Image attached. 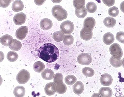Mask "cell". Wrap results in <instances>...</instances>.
Returning <instances> with one entry per match:
<instances>
[{"mask_svg":"<svg viewBox=\"0 0 124 97\" xmlns=\"http://www.w3.org/2000/svg\"><path fill=\"white\" fill-rule=\"evenodd\" d=\"M74 41V38L71 35L64 36L63 42L66 45L69 46L72 45Z\"/></svg>","mask_w":124,"mask_h":97,"instance_id":"f546056e","label":"cell"},{"mask_svg":"<svg viewBox=\"0 0 124 97\" xmlns=\"http://www.w3.org/2000/svg\"><path fill=\"white\" fill-rule=\"evenodd\" d=\"M116 38L120 42L124 43V33L123 32H119L117 33L116 35Z\"/></svg>","mask_w":124,"mask_h":97,"instance_id":"d590c367","label":"cell"},{"mask_svg":"<svg viewBox=\"0 0 124 97\" xmlns=\"http://www.w3.org/2000/svg\"><path fill=\"white\" fill-rule=\"evenodd\" d=\"M24 7V5L22 1L16 0L13 3L12 9L14 11L18 12L22 11Z\"/></svg>","mask_w":124,"mask_h":97,"instance_id":"e0dca14e","label":"cell"},{"mask_svg":"<svg viewBox=\"0 0 124 97\" xmlns=\"http://www.w3.org/2000/svg\"><path fill=\"white\" fill-rule=\"evenodd\" d=\"M22 44L20 41L16 39H14L13 42L9 46L10 48L13 51H17L20 49L21 48Z\"/></svg>","mask_w":124,"mask_h":97,"instance_id":"7402d4cb","label":"cell"},{"mask_svg":"<svg viewBox=\"0 0 124 97\" xmlns=\"http://www.w3.org/2000/svg\"><path fill=\"white\" fill-rule=\"evenodd\" d=\"M113 80L111 75L107 73L102 75L100 79V83L102 85L105 86H110L112 84Z\"/></svg>","mask_w":124,"mask_h":97,"instance_id":"8fae6325","label":"cell"},{"mask_svg":"<svg viewBox=\"0 0 124 97\" xmlns=\"http://www.w3.org/2000/svg\"><path fill=\"white\" fill-rule=\"evenodd\" d=\"M26 19V15L24 13H17L15 16L13 20L16 25H20L24 23Z\"/></svg>","mask_w":124,"mask_h":97,"instance_id":"30bf717a","label":"cell"},{"mask_svg":"<svg viewBox=\"0 0 124 97\" xmlns=\"http://www.w3.org/2000/svg\"><path fill=\"white\" fill-rule=\"evenodd\" d=\"M108 12L110 16L115 17L118 15L119 11L117 7L114 6L110 8Z\"/></svg>","mask_w":124,"mask_h":97,"instance_id":"e575fe53","label":"cell"},{"mask_svg":"<svg viewBox=\"0 0 124 97\" xmlns=\"http://www.w3.org/2000/svg\"><path fill=\"white\" fill-rule=\"evenodd\" d=\"M37 55L39 58L45 62L50 63L57 60L60 53L55 45L51 43H46L39 48Z\"/></svg>","mask_w":124,"mask_h":97,"instance_id":"6da1fadb","label":"cell"},{"mask_svg":"<svg viewBox=\"0 0 124 97\" xmlns=\"http://www.w3.org/2000/svg\"><path fill=\"white\" fill-rule=\"evenodd\" d=\"M77 81L76 77L73 75H69L65 78V82L67 84L72 85L75 83Z\"/></svg>","mask_w":124,"mask_h":97,"instance_id":"4dcf8cb0","label":"cell"},{"mask_svg":"<svg viewBox=\"0 0 124 97\" xmlns=\"http://www.w3.org/2000/svg\"><path fill=\"white\" fill-rule=\"evenodd\" d=\"M86 7L87 11L90 13H93L95 12L97 9V6L92 2L88 3L86 4Z\"/></svg>","mask_w":124,"mask_h":97,"instance_id":"4316f807","label":"cell"},{"mask_svg":"<svg viewBox=\"0 0 124 97\" xmlns=\"http://www.w3.org/2000/svg\"><path fill=\"white\" fill-rule=\"evenodd\" d=\"M54 75V72L51 69H45L42 73V76L43 78L47 80L52 79Z\"/></svg>","mask_w":124,"mask_h":97,"instance_id":"ac0fdd59","label":"cell"},{"mask_svg":"<svg viewBox=\"0 0 124 97\" xmlns=\"http://www.w3.org/2000/svg\"><path fill=\"white\" fill-rule=\"evenodd\" d=\"M104 23L106 27L108 28L114 27L116 24V20L113 18L107 17L104 19Z\"/></svg>","mask_w":124,"mask_h":97,"instance_id":"ffe728a7","label":"cell"},{"mask_svg":"<svg viewBox=\"0 0 124 97\" xmlns=\"http://www.w3.org/2000/svg\"><path fill=\"white\" fill-rule=\"evenodd\" d=\"M77 60L80 64L88 65L92 62V58L91 55L88 53H83L78 55Z\"/></svg>","mask_w":124,"mask_h":97,"instance_id":"52a82bcc","label":"cell"},{"mask_svg":"<svg viewBox=\"0 0 124 97\" xmlns=\"http://www.w3.org/2000/svg\"><path fill=\"white\" fill-rule=\"evenodd\" d=\"M82 72L85 76L89 77L93 76L95 73L93 69L89 67H84L82 69Z\"/></svg>","mask_w":124,"mask_h":97,"instance_id":"484cf974","label":"cell"},{"mask_svg":"<svg viewBox=\"0 0 124 97\" xmlns=\"http://www.w3.org/2000/svg\"><path fill=\"white\" fill-rule=\"evenodd\" d=\"M109 51L112 56L116 59H121L123 53L120 45L117 43H114L109 48Z\"/></svg>","mask_w":124,"mask_h":97,"instance_id":"277c9868","label":"cell"},{"mask_svg":"<svg viewBox=\"0 0 124 97\" xmlns=\"http://www.w3.org/2000/svg\"><path fill=\"white\" fill-rule=\"evenodd\" d=\"M99 94L101 97H111L113 92L111 89L108 87H102L99 92Z\"/></svg>","mask_w":124,"mask_h":97,"instance_id":"9a60e30c","label":"cell"},{"mask_svg":"<svg viewBox=\"0 0 124 97\" xmlns=\"http://www.w3.org/2000/svg\"><path fill=\"white\" fill-rule=\"evenodd\" d=\"M52 88L53 90L55 92L60 94L65 93L67 89L66 85L63 82L58 84L53 82Z\"/></svg>","mask_w":124,"mask_h":97,"instance_id":"ba28073f","label":"cell"},{"mask_svg":"<svg viewBox=\"0 0 124 97\" xmlns=\"http://www.w3.org/2000/svg\"><path fill=\"white\" fill-rule=\"evenodd\" d=\"M40 25L41 28L43 30L46 31L52 28L53 26L52 22L48 18H44L41 20Z\"/></svg>","mask_w":124,"mask_h":97,"instance_id":"7c38bea8","label":"cell"},{"mask_svg":"<svg viewBox=\"0 0 124 97\" xmlns=\"http://www.w3.org/2000/svg\"><path fill=\"white\" fill-rule=\"evenodd\" d=\"M25 90L24 87L21 86H18L15 88L13 93L16 97H22L25 96Z\"/></svg>","mask_w":124,"mask_h":97,"instance_id":"d6986e66","label":"cell"},{"mask_svg":"<svg viewBox=\"0 0 124 97\" xmlns=\"http://www.w3.org/2000/svg\"><path fill=\"white\" fill-rule=\"evenodd\" d=\"M52 11L53 16L58 21L64 20L68 17L67 11L60 5L54 6L52 8Z\"/></svg>","mask_w":124,"mask_h":97,"instance_id":"7a4b0ae2","label":"cell"},{"mask_svg":"<svg viewBox=\"0 0 124 97\" xmlns=\"http://www.w3.org/2000/svg\"><path fill=\"white\" fill-rule=\"evenodd\" d=\"M33 70L37 73H41L42 72L45 68V65L44 63L38 61L35 63L33 65Z\"/></svg>","mask_w":124,"mask_h":97,"instance_id":"44dd1931","label":"cell"},{"mask_svg":"<svg viewBox=\"0 0 124 97\" xmlns=\"http://www.w3.org/2000/svg\"><path fill=\"white\" fill-rule=\"evenodd\" d=\"M28 27L25 26H21L17 29L16 32V35L17 38L19 40L24 39L28 33Z\"/></svg>","mask_w":124,"mask_h":97,"instance_id":"9c48e42d","label":"cell"},{"mask_svg":"<svg viewBox=\"0 0 124 97\" xmlns=\"http://www.w3.org/2000/svg\"><path fill=\"white\" fill-rule=\"evenodd\" d=\"M87 10L85 7L81 9L77 10L76 9L75 14L79 18H83L87 15Z\"/></svg>","mask_w":124,"mask_h":97,"instance_id":"d4e9b609","label":"cell"},{"mask_svg":"<svg viewBox=\"0 0 124 97\" xmlns=\"http://www.w3.org/2000/svg\"><path fill=\"white\" fill-rule=\"evenodd\" d=\"M63 76L62 74L60 73H57L53 78V81L56 84H58L63 82Z\"/></svg>","mask_w":124,"mask_h":97,"instance_id":"836d02e7","label":"cell"},{"mask_svg":"<svg viewBox=\"0 0 124 97\" xmlns=\"http://www.w3.org/2000/svg\"><path fill=\"white\" fill-rule=\"evenodd\" d=\"M115 40V37L111 33L108 32L105 34L103 35V41L106 45H111L114 42Z\"/></svg>","mask_w":124,"mask_h":97,"instance_id":"2e32d148","label":"cell"},{"mask_svg":"<svg viewBox=\"0 0 124 97\" xmlns=\"http://www.w3.org/2000/svg\"><path fill=\"white\" fill-rule=\"evenodd\" d=\"M74 27L73 23L68 20L64 22L60 26V29L62 32L66 35L70 34L73 32Z\"/></svg>","mask_w":124,"mask_h":97,"instance_id":"8992f818","label":"cell"},{"mask_svg":"<svg viewBox=\"0 0 124 97\" xmlns=\"http://www.w3.org/2000/svg\"><path fill=\"white\" fill-rule=\"evenodd\" d=\"M7 58L9 62H13L17 60L18 55L17 53L13 51H9L7 55Z\"/></svg>","mask_w":124,"mask_h":97,"instance_id":"cb8c5ba5","label":"cell"},{"mask_svg":"<svg viewBox=\"0 0 124 97\" xmlns=\"http://www.w3.org/2000/svg\"><path fill=\"white\" fill-rule=\"evenodd\" d=\"M30 78V73L25 70H21L17 75L16 80L21 84H24L28 82Z\"/></svg>","mask_w":124,"mask_h":97,"instance_id":"5b68a950","label":"cell"},{"mask_svg":"<svg viewBox=\"0 0 124 97\" xmlns=\"http://www.w3.org/2000/svg\"><path fill=\"white\" fill-rule=\"evenodd\" d=\"M103 3L108 7H111L115 3V0H103Z\"/></svg>","mask_w":124,"mask_h":97,"instance_id":"74e56055","label":"cell"},{"mask_svg":"<svg viewBox=\"0 0 124 97\" xmlns=\"http://www.w3.org/2000/svg\"><path fill=\"white\" fill-rule=\"evenodd\" d=\"M85 0H74L73 3L74 7L77 10L81 9L85 5Z\"/></svg>","mask_w":124,"mask_h":97,"instance_id":"1f68e13d","label":"cell"},{"mask_svg":"<svg viewBox=\"0 0 124 97\" xmlns=\"http://www.w3.org/2000/svg\"><path fill=\"white\" fill-rule=\"evenodd\" d=\"M122 61L121 59H117L112 56L110 59V64L113 67L117 68L120 67L122 65Z\"/></svg>","mask_w":124,"mask_h":97,"instance_id":"83f0119b","label":"cell"},{"mask_svg":"<svg viewBox=\"0 0 124 97\" xmlns=\"http://www.w3.org/2000/svg\"><path fill=\"white\" fill-rule=\"evenodd\" d=\"M12 37L9 35H5L2 36L0 39V42L5 46H9L12 44L13 41Z\"/></svg>","mask_w":124,"mask_h":97,"instance_id":"5bb4252c","label":"cell"},{"mask_svg":"<svg viewBox=\"0 0 124 97\" xmlns=\"http://www.w3.org/2000/svg\"><path fill=\"white\" fill-rule=\"evenodd\" d=\"M64 34L62 31H59L53 33V38L57 42H59L63 40Z\"/></svg>","mask_w":124,"mask_h":97,"instance_id":"603a6c76","label":"cell"},{"mask_svg":"<svg viewBox=\"0 0 124 97\" xmlns=\"http://www.w3.org/2000/svg\"><path fill=\"white\" fill-rule=\"evenodd\" d=\"M0 6L2 7H7L11 3V0H0Z\"/></svg>","mask_w":124,"mask_h":97,"instance_id":"8d00e7d4","label":"cell"},{"mask_svg":"<svg viewBox=\"0 0 124 97\" xmlns=\"http://www.w3.org/2000/svg\"><path fill=\"white\" fill-rule=\"evenodd\" d=\"M95 24V20L93 17H88L84 21L82 29L85 33H90L92 32Z\"/></svg>","mask_w":124,"mask_h":97,"instance_id":"3957f363","label":"cell"},{"mask_svg":"<svg viewBox=\"0 0 124 97\" xmlns=\"http://www.w3.org/2000/svg\"><path fill=\"white\" fill-rule=\"evenodd\" d=\"M80 37L81 38L84 40L87 41L91 39L93 36L92 32L90 33H85L82 29L80 31Z\"/></svg>","mask_w":124,"mask_h":97,"instance_id":"d6a6232c","label":"cell"},{"mask_svg":"<svg viewBox=\"0 0 124 97\" xmlns=\"http://www.w3.org/2000/svg\"><path fill=\"white\" fill-rule=\"evenodd\" d=\"M53 83V82L48 83L46 84L45 87V92L48 96H52L56 92L52 88Z\"/></svg>","mask_w":124,"mask_h":97,"instance_id":"f1b7e54d","label":"cell"},{"mask_svg":"<svg viewBox=\"0 0 124 97\" xmlns=\"http://www.w3.org/2000/svg\"><path fill=\"white\" fill-rule=\"evenodd\" d=\"M84 85L82 82L78 81L76 82L73 86V90L75 94L80 95L82 93L84 90Z\"/></svg>","mask_w":124,"mask_h":97,"instance_id":"4fadbf2b","label":"cell"}]
</instances>
